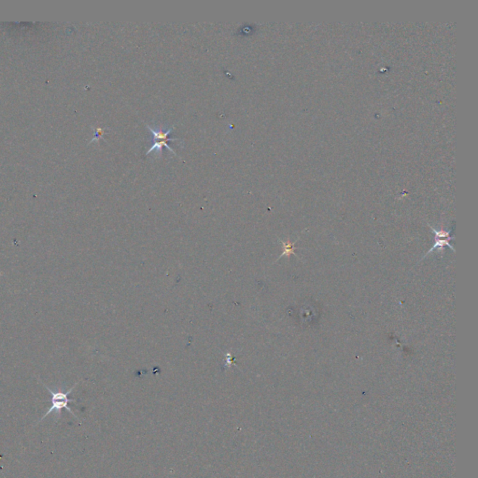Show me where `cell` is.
Instances as JSON below:
<instances>
[{"instance_id": "obj_4", "label": "cell", "mask_w": 478, "mask_h": 478, "mask_svg": "<svg viewBox=\"0 0 478 478\" xmlns=\"http://www.w3.org/2000/svg\"><path fill=\"white\" fill-rule=\"evenodd\" d=\"M281 243L283 246V252H282V254L280 255L279 259L283 256L290 257L291 255H295V251H295V247H294L295 243H292L289 240L286 241V242L285 241H281Z\"/></svg>"}, {"instance_id": "obj_2", "label": "cell", "mask_w": 478, "mask_h": 478, "mask_svg": "<svg viewBox=\"0 0 478 478\" xmlns=\"http://www.w3.org/2000/svg\"><path fill=\"white\" fill-rule=\"evenodd\" d=\"M147 128L149 129L152 133V145L150 150L146 152L147 155L149 153H151L152 152H155L157 151L158 152H162V149L163 147H165L169 152L174 153L175 155H177L176 152H174V150H172V148L169 146L168 142L169 141H172V140H178L179 139L177 138H169V134L173 132L174 128L171 127V128L166 130L165 132H163L161 129L159 130H154V129L149 126V125H146Z\"/></svg>"}, {"instance_id": "obj_3", "label": "cell", "mask_w": 478, "mask_h": 478, "mask_svg": "<svg viewBox=\"0 0 478 478\" xmlns=\"http://www.w3.org/2000/svg\"><path fill=\"white\" fill-rule=\"evenodd\" d=\"M430 228H431L432 233H434L435 242H434V244L432 246V249L428 251V252H426L425 256L426 255H428V254H430L431 252H432L434 250H436V249L442 250V251L443 252V247H445V246H448L452 251H455L454 248L450 245V243H449L450 240H453V239H454V237L450 236L451 231H445V230H439V231H438L436 229L431 227V226H430Z\"/></svg>"}, {"instance_id": "obj_1", "label": "cell", "mask_w": 478, "mask_h": 478, "mask_svg": "<svg viewBox=\"0 0 478 478\" xmlns=\"http://www.w3.org/2000/svg\"><path fill=\"white\" fill-rule=\"evenodd\" d=\"M41 383L43 384V386L46 388L47 391H49V393L51 394V399H50L48 402H51L52 405H51V407L49 408V410L47 411L46 413L43 415V417L41 418L40 421L44 420L45 417H47L48 415L51 414V413H56L57 418H58L57 420H59V419L61 418L62 410H64V409H65L66 411H69L70 414L73 415L76 419H79V418L77 417L76 414H75V413L70 409V406H69L70 402H76V400L70 399V394L72 392V391H73V389L78 385L79 382H77L75 385L72 386L70 390L66 391H63L62 389H60V390L58 389L57 391H53L52 389H50L48 386L45 385L43 382H41Z\"/></svg>"}]
</instances>
